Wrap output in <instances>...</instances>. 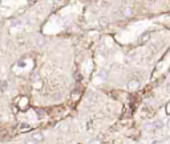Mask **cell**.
Returning a JSON list of instances; mask_svg holds the SVG:
<instances>
[{
	"label": "cell",
	"instance_id": "1",
	"mask_svg": "<svg viewBox=\"0 0 170 144\" xmlns=\"http://www.w3.org/2000/svg\"><path fill=\"white\" fill-rule=\"evenodd\" d=\"M138 87H140V81L136 80V78H133V80H130L128 82V89H130V90H137Z\"/></svg>",
	"mask_w": 170,
	"mask_h": 144
},
{
	"label": "cell",
	"instance_id": "2",
	"mask_svg": "<svg viewBox=\"0 0 170 144\" xmlns=\"http://www.w3.org/2000/svg\"><path fill=\"white\" fill-rule=\"evenodd\" d=\"M149 40H150V33L149 32H144L138 38V44H145V42L149 41Z\"/></svg>",
	"mask_w": 170,
	"mask_h": 144
},
{
	"label": "cell",
	"instance_id": "3",
	"mask_svg": "<svg viewBox=\"0 0 170 144\" xmlns=\"http://www.w3.org/2000/svg\"><path fill=\"white\" fill-rule=\"evenodd\" d=\"M151 124H153L154 131H158V129H161L165 126V123L162 120H154V122H151Z\"/></svg>",
	"mask_w": 170,
	"mask_h": 144
},
{
	"label": "cell",
	"instance_id": "4",
	"mask_svg": "<svg viewBox=\"0 0 170 144\" xmlns=\"http://www.w3.org/2000/svg\"><path fill=\"white\" fill-rule=\"evenodd\" d=\"M122 15H124L125 17L133 16V8H132V7H125V8L122 9Z\"/></svg>",
	"mask_w": 170,
	"mask_h": 144
},
{
	"label": "cell",
	"instance_id": "5",
	"mask_svg": "<svg viewBox=\"0 0 170 144\" xmlns=\"http://www.w3.org/2000/svg\"><path fill=\"white\" fill-rule=\"evenodd\" d=\"M31 138H32V139H35L37 143H40V142H43V139H44V136H43V134H40V132H33Z\"/></svg>",
	"mask_w": 170,
	"mask_h": 144
},
{
	"label": "cell",
	"instance_id": "6",
	"mask_svg": "<svg viewBox=\"0 0 170 144\" xmlns=\"http://www.w3.org/2000/svg\"><path fill=\"white\" fill-rule=\"evenodd\" d=\"M99 24L101 25V27H106V25L109 24V20H108L106 17H101L100 21H99Z\"/></svg>",
	"mask_w": 170,
	"mask_h": 144
},
{
	"label": "cell",
	"instance_id": "7",
	"mask_svg": "<svg viewBox=\"0 0 170 144\" xmlns=\"http://www.w3.org/2000/svg\"><path fill=\"white\" fill-rule=\"evenodd\" d=\"M144 128H145L147 132H155L154 128H153V124H151V123H146L145 126H144Z\"/></svg>",
	"mask_w": 170,
	"mask_h": 144
},
{
	"label": "cell",
	"instance_id": "8",
	"mask_svg": "<svg viewBox=\"0 0 170 144\" xmlns=\"http://www.w3.org/2000/svg\"><path fill=\"white\" fill-rule=\"evenodd\" d=\"M24 144H39L37 142H36L35 139H32V138H29V139H27L25 140V143Z\"/></svg>",
	"mask_w": 170,
	"mask_h": 144
},
{
	"label": "cell",
	"instance_id": "9",
	"mask_svg": "<svg viewBox=\"0 0 170 144\" xmlns=\"http://www.w3.org/2000/svg\"><path fill=\"white\" fill-rule=\"evenodd\" d=\"M88 144H101L100 140H96V139H93V140H90V142Z\"/></svg>",
	"mask_w": 170,
	"mask_h": 144
},
{
	"label": "cell",
	"instance_id": "10",
	"mask_svg": "<svg viewBox=\"0 0 170 144\" xmlns=\"http://www.w3.org/2000/svg\"><path fill=\"white\" fill-rule=\"evenodd\" d=\"M168 90H169V93H170V83L168 85Z\"/></svg>",
	"mask_w": 170,
	"mask_h": 144
}]
</instances>
